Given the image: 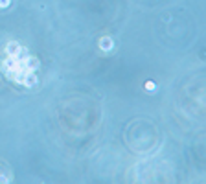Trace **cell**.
<instances>
[{"label":"cell","instance_id":"cell-1","mask_svg":"<svg viewBox=\"0 0 206 184\" xmlns=\"http://www.w3.org/2000/svg\"><path fill=\"white\" fill-rule=\"evenodd\" d=\"M18 50H21L18 42L11 41V42H8V46H6V53H8V55H15V53H18Z\"/></svg>","mask_w":206,"mask_h":184},{"label":"cell","instance_id":"cell-4","mask_svg":"<svg viewBox=\"0 0 206 184\" xmlns=\"http://www.w3.org/2000/svg\"><path fill=\"white\" fill-rule=\"evenodd\" d=\"M11 0H0V8H8Z\"/></svg>","mask_w":206,"mask_h":184},{"label":"cell","instance_id":"cell-3","mask_svg":"<svg viewBox=\"0 0 206 184\" xmlns=\"http://www.w3.org/2000/svg\"><path fill=\"white\" fill-rule=\"evenodd\" d=\"M145 88H147V90H155V88H157V85H155L153 81H147V83H145Z\"/></svg>","mask_w":206,"mask_h":184},{"label":"cell","instance_id":"cell-2","mask_svg":"<svg viewBox=\"0 0 206 184\" xmlns=\"http://www.w3.org/2000/svg\"><path fill=\"white\" fill-rule=\"evenodd\" d=\"M112 46H114V41H112L110 37H105V39H101V42H99V48H101V50H107V52H109Z\"/></svg>","mask_w":206,"mask_h":184}]
</instances>
